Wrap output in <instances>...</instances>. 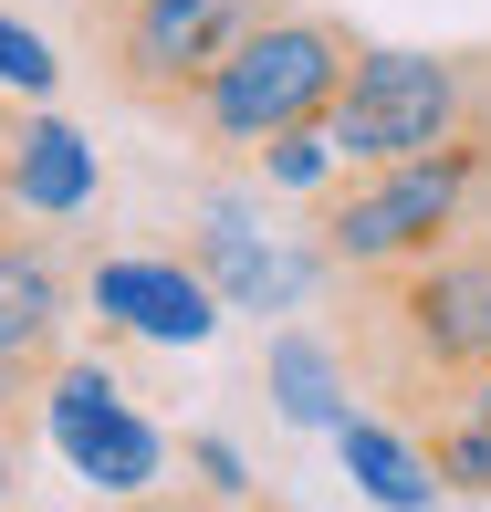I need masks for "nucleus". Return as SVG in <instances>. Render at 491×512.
Returning a JSON list of instances; mask_svg holds the SVG:
<instances>
[{"instance_id": "2", "label": "nucleus", "mask_w": 491, "mask_h": 512, "mask_svg": "<svg viewBox=\"0 0 491 512\" xmlns=\"http://www.w3.org/2000/svg\"><path fill=\"white\" fill-rule=\"evenodd\" d=\"M345 63H356V32L324 11H262L189 95V126L209 147H262L283 126H324V105L345 95Z\"/></svg>"}, {"instance_id": "7", "label": "nucleus", "mask_w": 491, "mask_h": 512, "mask_svg": "<svg viewBox=\"0 0 491 512\" xmlns=\"http://www.w3.org/2000/svg\"><path fill=\"white\" fill-rule=\"evenodd\" d=\"M63 314H74V283H63L53 241L32 230H0V356H53Z\"/></svg>"}, {"instance_id": "4", "label": "nucleus", "mask_w": 491, "mask_h": 512, "mask_svg": "<svg viewBox=\"0 0 491 512\" xmlns=\"http://www.w3.org/2000/svg\"><path fill=\"white\" fill-rule=\"evenodd\" d=\"M42 429H53V450L74 460L95 492H115V502L168 471V439L136 418V398L115 387V366H95V356H74V366L53 356V377H42Z\"/></svg>"}, {"instance_id": "14", "label": "nucleus", "mask_w": 491, "mask_h": 512, "mask_svg": "<svg viewBox=\"0 0 491 512\" xmlns=\"http://www.w3.org/2000/svg\"><path fill=\"white\" fill-rule=\"evenodd\" d=\"M11 481H21V418L0 429V502H11Z\"/></svg>"}, {"instance_id": "10", "label": "nucleus", "mask_w": 491, "mask_h": 512, "mask_svg": "<svg viewBox=\"0 0 491 512\" xmlns=\"http://www.w3.org/2000/svg\"><path fill=\"white\" fill-rule=\"evenodd\" d=\"M262 178H283V189H324L335 178V147H324V126H283V136H262Z\"/></svg>"}, {"instance_id": "13", "label": "nucleus", "mask_w": 491, "mask_h": 512, "mask_svg": "<svg viewBox=\"0 0 491 512\" xmlns=\"http://www.w3.org/2000/svg\"><path fill=\"white\" fill-rule=\"evenodd\" d=\"M189 460H199V471H209V492H220V502H241V460H230L220 439H189Z\"/></svg>"}, {"instance_id": "3", "label": "nucleus", "mask_w": 491, "mask_h": 512, "mask_svg": "<svg viewBox=\"0 0 491 512\" xmlns=\"http://www.w3.org/2000/svg\"><path fill=\"white\" fill-rule=\"evenodd\" d=\"M262 11H283V0H115V11L95 21V42H105V74H115L126 105L189 115V95L209 84V63H220Z\"/></svg>"}, {"instance_id": "15", "label": "nucleus", "mask_w": 491, "mask_h": 512, "mask_svg": "<svg viewBox=\"0 0 491 512\" xmlns=\"http://www.w3.org/2000/svg\"><path fill=\"white\" fill-rule=\"evenodd\" d=\"M115 512H199V502H147V492H126V502H115Z\"/></svg>"}, {"instance_id": "5", "label": "nucleus", "mask_w": 491, "mask_h": 512, "mask_svg": "<svg viewBox=\"0 0 491 512\" xmlns=\"http://www.w3.org/2000/svg\"><path fill=\"white\" fill-rule=\"evenodd\" d=\"M95 314L126 324V335H157V345H199L220 324V293L178 251H115V262H95Z\"/></svg>"}, {"instance_id": "17", "label": "nucleus", "mask_w": 491, "mask_h": 512, "mask_svg": "<svg viewBox=\"0 0 491 512\" xmlns=\"http://www.w3.org/2000/svg\"><path fill=\"white\" fill-rule=\"evenodd\" d=\"M0 230H11V189H0Z\"/></svg>"}, {"instance_id": "12", "label": "nucleus", "mask_w": 491, "mask_h": 512, "mask_svg": "<svg viewBox=\"0 0 491 512\" xmlns=\"http://www.w3.org/2000/svg\"><path fill=\"white\" fill-rule=\"evenodd\" d=\"M439 408H450V418H481V429H491V356H481L471 377H460L450 398H439ZM439 408H429V418H439ZM408 429H418V418H408Z\"/></svg>"}, {"instance_id": "11", "label": "nucleus", "mask_w": 491, "mask_h": 512, "mask_svg": "<svg viewBox=\"0 0 491 512\" xmlns=\"http://www.w3.org/2000/svg\"><path fill=\"white\" fill-rule=\"evenodd\" d=\"M53 74H63V63H53V42H42L32 21H11V11H0V84H21V95H53Z\"/></svg>"}, {"instance_id": "1", "label": "nucleus", "mask_w": 491, "mask_h": 512, "mask_svg": "<svg viewBox=\"0 0 491 512\" xmlns=\"http://www.w3.org/2000/svg\"><path fill=\"white\" fill-rule=\"evenodd\" d=\"M335 356L345 387H377L387 418H429L460 377L491 356V220L450 230V241L408 251V262H366L345 272V304H335Z\"/></svg>"}, {"instance_id": "6", "label": "nucleus", "mask_w": 491, "mask_h": 512, "mask_svg": "<svg viewBox=\"0 0 491 512\" xmlns=\"http://www.w3.org/2000/svg\"><path fill=\"white\" fill-rule=\"evenodd\" d=\"M0 189L32 220H74L95 209V147L63 115H0Z\"/></svg>"}, {"instance_id": "16", "label": "nucleus", "mask_w": 491, "mask_h": 512, "mask_svg": "<svg viewBox=\"0 0 491 512\" xmlns=\"http://www.w3.org/2000/svg\"><path fill=\"white\" fill-rule=\"evenodd\" d=\"M74 11H84V32H95V21H105V11H115V0H74Z\"/></svg>"}, {"instance_id": "8", "label": "nucleus", "mask_w": 491, "mask_h": 512, "mask_svg": "<svg viewBox=\"0 0 491 512\" xmlns=\"http://www.w3.org/2000/svg\"><path fill=\"white\" fill-rule=\"evenodd\" d=\"M335 450H345V471L366 481V502H377V512H429V502H439L429 460H418V439L397 429V418L345 408V418H335Z\"/></svg>"}, {"instance_id": "9", "label": "nucleus", "mask_w": 491, "mask_h": 512, "mask_svg": "<svg viewBox=\"0 0 491 512\" xmlns=\"http://www.w3.org/2000/svg\"><path fill=\"white\" fill-rule=\"evenodd\" d=\"M262 366H272V398H283L293 429H335V418H345V356H335V335H314V324H283Z\"/></svg>"}]
</instances>
